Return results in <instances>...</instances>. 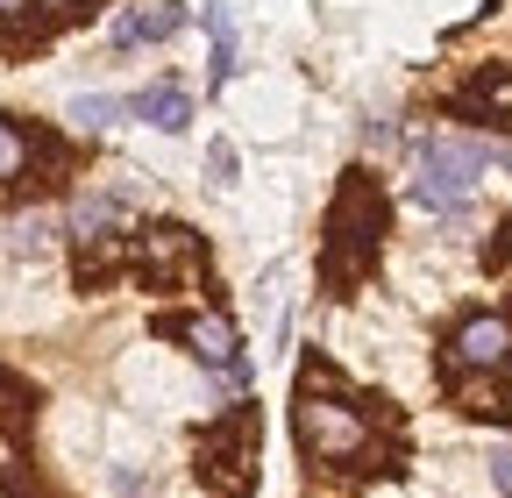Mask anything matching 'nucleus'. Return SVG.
I'll use <instances>...</instances> for the list:
<instances>
[{
	"label": "nucleus",
	"mask_w": 512,
	"mask_h": 498,
	"mask_svg": "<svg viewBox=\"0 0 512 498\" xmlns=\"http://www.w3.org/2000/svg\"><path fill=\"white\" fill-rule=\"evenodd\" d=\"M292 442H299V456L313 470H349V477L377 470V456H384V434H377L370 406L349 399V392H335L328 378H320V363L306 370V385L292 392Z\"/></svg>",
	"instance_id": "f257e3e1"
},
{
	"label": "nucleus",
	"mask_w": 512,
	"mask_h": 498,
	"mask_svg": "<svg viewBox=\"0 0 512 498\" xmlns=\"http://www.w3.org/2000/svg\"><path fill=\"white\" fill-rule=\"evenodd\" d=\"M384 221H392V214H384V193L363 171H349V185L328 207V264H320V278H328L335 292H349V285L370 278L377 249H384Z\"/></svg>",
	"instance_id": "f03ea898"
},
{
	"label": "nucleus",
	"mask_w": 512,
	"mask_h": 498,
	"mask_svg": "<svg viewBox=\"0 0 512 498\" xmlns=\"http://www.w3.org/2000/svg\"><path fill=\"white\" fill-rule=\"evenodd\" d=\"M491 164H498L491 143L456 136V129H434V136L413 143V200H420L427 214H463L470 193H477V178H484Z\"/></svg>",
	"instance_id": "7ed1b4c3"
},
{
	"label": "nucleus",
	"mask_w": 512,
	"mask_h": 498,
	"mask_svg": "<svg viewBox=\"0 0 512 498\" xmlns=\"http://www.w3.org/2000/svg\"><path fill=\"white\" fill-rule=\"evenodd\" d=\"M128 271H136L150 292L200 285L207 278V242L192 235L185 221H143L136 235H128Z\"/></svg>",
	"instance_id": "20e7f679"
},
{
	"label": "nucleus",
	"mask_w": 512,
	"mask_h": 498,
	"mask_svg": "<svg viewBox=\"0 0 512 498\" xmlns=\"http://www.w3.org/2000/svg\"><path fill=\"white\" fill-rule=\"evenodd\" d=\"M505 363H512V314L470 306V314L448 321V342H441L448 378H505Z\"/></svg>",
	"instance_id": "39448f33"
},
{
	"label": "nucleus",
	"mask_w": 512,
	"mask_h": 498,
	"mask_svg": "<svg viewBox=\"0 0 512 498\" xmlns=\"http://www.w3.org/2000/svg\"><path fill=\"white\" fill-rule=\"evenodd\" d=\"M200 477L221 498H249L256 491V413L249 406H235L228 420H214L200 434Z\"/></svg>",
	"instance_id": "423d86ee"
},
{
	"label": "nucleus",
	"mask_w": 512,
	"mask_h": 498,
	"mask_svg": "<svg viewBox=\"0 0 512 498\" xmlns=\"http://www.w3.org/2000/svg\"><path fill=\"white\" fill-rule=\"evenodd\" d=\"M157 335H164V342H185L207 370H221L228 385L249 378V356H242V335H235L228 314H171V321H157Z\"/></svg>",
	"instance_id": "0eeeda50"
},
{
	"label": "nucleus",
	"mask_w": 512,
	"mask_h": 498,
	"mask_svg": "<svg viewBox=\"0 0 512 498\" xmlns=\"http://www.w3.org/2000/svg\"><path fill=\"white\" fill-rule=\"evenodd\" d=\"M456 114L477 129H512V65H477L456 86Z\"/></svg>",
	"instance_id": "6e6552de"
},
{
	"label": "nucleus",
	"mask_w": 512,
	"mask_h": 498,
	"mask_svg": "<svg viewBox=\"0 0 512 498\" xmlns=\"http://www.w3.org/2000/svg\"><path fill=\"white\" fill-rule=\"evenodd\" d=\"M178 29H185L178 0H128V8L114 15V29H107V43L114 50H150V43H171Z\"/></svg>",
	"instance_id": "1a4fd4ad"
},
{
	"label": "nucleus",
	"mask_w": 512,
	"mask_h": 498,
	"mask_svg": "<svg viewBox=\"0 0 512 498\" xmlns=\"http://www.w3.org/2000/svg\"><path fill=\"white\" fill-rule=\"evenodd\" d=\"M43 164H57V150L36 136V129H22L15 114H0V193H15V185H29Z\"/></svg>",
	"instance_id": "9d476101"
},
{
	"label": "nucleus",
	"mask_w": 512,
	"mask_h": 498,
	"mask_svg": "<svg viewBox=\"0 0 512 498\" xmlns=\"http://www.w3.org/2000/svg\"><path fill=\"white\" fill-rule=\"evenodd\" d=\"M121 214H128V185H86V193L72 200V242L86 249V242H107V235H121Z\"/></svg>",
	"instance_id": "9b49d317"
},
{
	"label": "nucleus",
	"mask_w": 512,
	"mask_h": 498,
	"mask_svg": "<svg viewBox=\"0 0 512 498\" xmlns=\"http://www.w3.org/2000/svg\"><path fill=\"white\" fill-rule=\"evenodd\" d=\"M128 114L150 121V129H164V136H185L192 129V93L178 79H157V86H143L136 100H128Z\"/></svg>",
	"instance_id": "f8f14e48"
},
{
	"label": "nucleus",
	"mask_w": 512,
	"mask_h": 498,
	"mask_svg": "<svg viewBox=\"0 0 512 498\" xmlns=\"http://www.w3.org/2000/svg\"><path fill=\"white\" fill-rule=\"evenodd\" d=\"M448 392H456V406H463L470 420H498V427H512L505 378H448Z\"/></svg>",
	"instance_id": "ddd939ff"
},
{
	"label": "nucleus",
	"mask_w": 512,
	"mask_h": 498,
	"mask_svg": "<svg viewBox=\"0 0 512 498\" xmlns=\"http://www.w3.org/2000/svg\"><path fill=\"white\" fill-rule=\"evenodd\" d=\"M207 79H214V86L235 79V8H228V0H214V8H207Z\"/></svg>",
	"instance_id": "4468645a"
},
{
	"label": "nucleus",
	"mask_w": 512,
	"mask_h": 498,
	"mask_svg": "<svg viewBox=\"0 0 512 498\" xmlns=\"http://www.w3.org/2000/svg\"><path fill=\"white\" fill-rule=\"evenodd\" d=\"M121 114H128V100H114V93H79V100H72V121H79V129H114Z\"/></svg>",
	"instance_id": "2eb2a0df"
},
{
	"label": "nucleus",
	"mask_w": 512,
	"mask_h": 498,
	"mask_svg": "<svg viewBox=\"0 0 512 498\" xmlns=\"http://www.w3.org/2000/svg\"><path fill=\"white\" fill-rule=\"evenodd\" d=\"M484 271H498V278H512V214L491 228V242H484Z\"/></svg>",
	"instance_id": "dca6fc26"
},
{
	"label": "nucleus",
	"mask_w": 512,
	"mask_h": 498,
	"mask_svg": "<svg viewBox=\"0 0 512 498\" xmlns=\"http://www.w3.org/2000/svg\"><path fill=\"white\" fill-rule=\"evenodd\" d=\"M235 171H242V164H235V143H214V150H207V178L228 193V185H235Z\"/></svg>",
	"instance_id": "f3484780"
},
{
	"label": "nucleus",
	"mask_w": 512,
	"mask_h": 498,
	"mask_svg": "<svg viewBox=\"0 0 512 498\" xmlns=\"http://www.w3.org/2000/svg\"><path fill=\"white\" fill-rule=\"evenodd\" d=\"M491 484H498V498H512V442L491 449Z\"/></svg>",
	"instance_id": "a211bd4d"
},
{
	"label": "nucleus",
	"mask_w": 512,
	"mask_h": 498,
	"mask_svg": "<svg viewBox=\"0 0 512 498\" xmlns=\"http://www.w3.org/2000/svg\"><path fill=\"white\" fill-rule=\"evenodd\" d=\"M22 8H29V22H43V15H72L79 0H22Z\"/></svg>",
	"instance_id": "6ab92c4d"
},
{
	"label": "nucleus",
	"mask_w": 512,
	"mask_h": 498,
	"mask_svg": "<svg viewBox=\"0 0 512 498\" xmlns=\"http://www.w3.org/2000/svg\"><path fill=\"white\" fill-rule=\"evenodd\" d=\"M0 22H29V8L22 0H0ZM29 36H36V22H29Z\"/></svg>",
	"instance_id": "aec40b11"
}]
</instances>
